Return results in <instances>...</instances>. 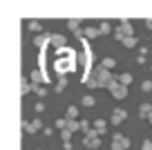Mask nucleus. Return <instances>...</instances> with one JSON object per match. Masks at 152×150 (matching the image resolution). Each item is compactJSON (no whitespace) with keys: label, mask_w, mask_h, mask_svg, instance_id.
Masks as SVG:
<instances>
[{"label":"nucleus","mask_w":152,"mask_h":150,"mask_svg":"<svg viewBox=\"0 0 152 150\" xmlns=\"http://www.w3.org/2000/svg\"><path fill=\"white\" fill-rule=\"evenodd\" d=\"M54 70H56L61 76H65L67 72L76 70V61H74V58H58V61L54 63Z\"/></svg>","instance_id":"nucleus-1"},{"label":"nucleus","mask_w":152,"mask_h":150,"mask_svg":"<svg viewBox=\"0 0 152 150\" xmlns=\"http://www.w3.org/2000/svg\"><path fill=\"white\" fill-rule=\"evenodd\" d=\"M94 74H96V79H99L101 88H110V83H114V81L119 79V76H114L110 70H103V67H96Z\"/></svg>","instance_id":"nucleus-2"},{"label":"nucleus","mask_w":152,"mask_h":150,"mask_svg":"<svg viewBox=\"0 0 152 150\" xmlns=\"http://www.w3.org/2000/svg\"><path fill=\"white\" fill-rule=\"evenodd\" d=\"M99 137H101L99 130H96V128H92V130L85 135V139H83V146H85V148H92V150L99 148V146H101V139H99Z\"/></svg>","instance_id":"nucleus-3"},{"label":"nucleus","mask_w":152,"mask_h":150,"mask_svg":"<svg viewBox=\"0 0 152 150\" xmlns=\"http://www.w3.org/2000/svg\"><path fill=\"white\" fill-rule=\"evenodd\" d=\"M128 148H130V139L121 132H116L112 137V150H128Z\"/></svg>","instance_id":"nucleus-4"},{"label":"nucleus","mask_w":152,"mask_h":150,"mask_svg":"<svg viewBox=\"0 0 152 150\" xmlns=\"http://www.w3.org/2000/svg\"><path fill=\"white\" fill-rule=\"evenodd\" d=\"M107 90L112 92V96H114V99H119V101L128 96V88H125V85H121V83H119V79L114 81V83H110V88H107Z\"/></svg>","instance_id":"nucleus-5"},{"label":"nucleus","mask_w":152,"mask_h":150,"mask_svg":"<svg viewBox=\"0 0 152 150\" xmlns=\"http://www.w3.org/2000/svg\"><path fill=\"white\" fill-rule=\"evenodd\" d=\"M29 81H31L34 85H43L47 83V74H45V70H40V67H36V70H31V74H29Z\"/></svg>","instance_id":"nucleus-6"},{"label":"nucleus","mask_w":152,"mask_h":150,"mask_svg":"<svg viewBox=\"0 0 152 150\" xmlns=\"http://www.w3.org/2000/svg\"><path fill=\"white\" fill-rule=\"evenodd\" d=\"M47 43H52V34L49 32H43V34H36L34 36V45L38 49H47Z\"/></svg>","instance_id":"nucleus-7"},{"label":"nucleus","mask_w":152,"mask_h":150,"mask_svg":"<svg viewBox=\"0 0 152 150\" xmlns=\"http://www.w3.org/2000/svg\"><path fill=\"white\" fill-rule=\"evenodd\" d=\"M40 128H43V121H40V119H34V121H23V130L25 132H29V135H34V132H38L40 130Z\"/></svg>","instance_id":"nucleus-8"},{"label":"nucleus","mask_w":152,"mask_h":150,"mask_svg":"<svg viewBox=\"0 0 152 150\" xmlns=\"http://www.w3.org/2000/svg\"><path fill=\"white\" fill-rule=\"evenodd\" d=\"M125 119H128V110H123V108H116V110L112 112V119H110V121H112L114 126H121V123H123Z\"/></svg>","instance_id":"nucleus-9"},{"label":"nucleus","mask_w":152,"mask_h":150,"mask_svg":"<svg viewBox=\"0 0 152 150\" xmlns=\"http://www.w3.org/2000/svg\"><path fill=\"white\" fill-rule=\"evenodd\" d=\"M67 29H69V32H74V34H81V36H83L81 20H76V18H69V20H67Z\"/></svg>","instance_id":"nucleus-10"},{"label":"nucleus","mask_w":152,"mask_h":150,"mask_svg":"<svg viewBox=\"0 0 152 150\" xmlns=\"http://www.w3.org/2000/svg\"><path fill=\"white\" fill-rule=\"evenodd\" d=\"M31 90H34V83H31L29 79H25V76H23V79H20V94L25 96V94H29Z\"/></svg>","instance_id":"nucleus-11"},{"label":"nucleus","mask_w":152,"mask_h":150,"mask_svg":"<svg viewBox=\"0 0 152 150\" xmlns=\"http://www.w3.org/2000/svg\"><path fill=\"white\" fill-rule=\"evenodd\" d=\"M152 114V103H141L139 105V117L141 119H150Z\"/></svg>","instance_id":"nucleus-12"},{"label":"nucleus","mask_w":152,"mask_h":150,"mask_svg":"<svg viewBox=\"0 0 152 150\" xmlns=\"http://www.w3.org/2000/svg\"><path fill=\"white\" fill-rule=\"evenodd\" d=\"M99 34H101V29L99 27H92V25L83 29V38H90V40H92V38H96Z\"/></svg>","instance_id":"nucleus-13"},{"label":"nucleus","mask_w":152,"mask_h":150,"mask_svg":"<svg viewBox=\"0 0 152 150\" xmlns=\"http://www.w3.org/2000/svg\"><path fill=\"white\" fill-rule=\"evenodd\" d=\"M52 45L56 47H65V36H63V34H52Z\"/></svg>","instance_id":"nucleus-14"},{"label":"nucleus","mask_w":152,"mask_h":150,"mask_svg":"<svg viewBox=\"0 0 152 150\" xmlns=\"http://www.w3.org/2000/svg\"><path fill=\"white\" fill-rule=\"evenodd\" d=\"M121 29H123V34L125 36H134V29H132V23L130 20H121V25H119Z\"/></svg>","instance_id":"nucleus-15"},{"label":"nucleus","mask_w":152,"mask_h":150,"mask_svg":"<svg viewBox=\"0 0 152 150\" xmlns=\"http://www.w3.org/2000/svg\"><path fill=\"white\" fill-rule=\"evenodd\" d=\"M27 27L29 29H31V32H36V34H43V25H40V23H38V20H27Z\"/></svg>","instance_id":"nucleus-16"},{"label":"nucleus","mask_w":152,"mask_h":150,"mask_svg":"<svg viewBox=\"0 0 152 150\" xmlns=\"http://www.w3.org/2000/svg\"><path fill=\"white\" fill-rule=\"evenodd\" d=\"M94 128L99 130V135H105V130H107V121H105V119H96Z\"/></svg>","instance_id":"nucleus-17"},{"label":"nucleus","mask_w":152,"mask_h":150,"mask_svg":"<svg viewBox=\"0 0 152 150\" xmlns=\"http://www.w3.org/2000/svg\"><path fill=\"white\" fill-rule=\"evenodd\" d=\"M137 45H139L137 36H128V38L123 40V47H125V49H132V47H137Z\"/></svg>","instance_id":"nucleus-18"},{"label":"nucleus","mask_w":152,"mask_h":150,"mask_svg":"<svg viewBox=\"0 0 152 150\" xmlns=\"http://www.w3.org/2000/svg\"><path fill=\"white\" fill-rule=\"evenodd\" d=\"M67 130H69V132L81 130V121H76V119H67Z\"/></svg>","instance_id":"nucleus-19"},{"label":"nucleus","mask_w":152,"mask_h":150,"mask_svg":"<svg viewBox=\"0 0 152 150\" xmlns=\"http://www.w3.org/2000/svg\"><path fill=\"white\" fill-rule=\"evenodd\" d=\"M114 65H116V61H114V58H110V56H105L103 61H101V67H103V70H112Z\"/></svg>","instance_id":"nucleus-20"},{"label":"nucleus","mask_w":152,"mask_h":150,"mask_svg":"<svg viewBox=\"0 0 152 150\" xmlns=\"http://www.w3.org/2000/svg\"><path fill=\"white\" fill-rule=\"evenodd\" d=\"M85 83H87V88H90V90H96V88H101V83H99V79H96V74H92L90 79L85 81Z\"/></svg>","instance_id":"nucleus-21"},{"label":"nucleus","mask_w":152,"mask_h":150,"mask_svg":"<svg viewBox=\"0 0 152 150\" xmlns=\"http://www.w3.org/2000/svg\"><path fill=\"white\" fill-rule=\"evenodd\" d=\"M119 83L128 88V85L132 83V74H130V72H125V74H121V76H119Z\"/></svg>","instance_id":"nucleus-22"},{"label":"nucleus","mask_w":152,"mask_h":150,"mask_svg":"<svg viewBox=\"0 0 152 150\" xmlns=\"http://www.w3.org/2000/svg\"><path fill=\"white\" fill-rule=\"evenodd\" d=\"M99 29H101V34H110L112 32V23H107V20H103V23L99 25ZM114 34V32H112Z\"/></svg>","instance_id":"nucleus-23"},{"label":"nucleus","mask_w":152,"mask_h":150,"mask_svg":"<svg viewBox=\"0 0 152 150\" xmlns=\"http://www.w3.org/2000/svg\"><path fill=\"white\" fill-rule=\"evenodd\" d=\"M65 117H67V119H76V117H78V108H76V105H69Z\"/></svg>","instance_id":"nucleus-24"},{"label":"nucleus","mask_w":152,"mask_h":150,"mask_svg":"<svg viewBox=\"0 0 152 150\" xmlns=\"http://www.w3.org/2000/svg\"><path fill=\"white\" fill-rule=\"evenodd\" d=\"M81 103H83V105H87V108H92V105L96 103V99L92 96V94H87V96H83V101H81Z\"/></svg>","instance_id":"nucleus-25"},{"label":"nucleus","mask_w":152,"mask_h":150,"mask_svg":"<svg viewBox=\"0 0 152 150\" xmlns=\"http://www.w3.org/2000/svg\"><path fill=\"white\" fill-rule=\"evenodd\" d=\"M114 38H116V40H121V43H123L125 38H128V36H125V34H123V29H121V27H116V29H114Z\"/></svg>","instance_id":"nucleus-26"},{"label":"nucleus","mask_w":152,"mask_h":150,"mask_svg":"<svg viewBox=\"0 0 152 150\" xmlns=\"http://www.w3.org/2000/svg\"><path fill=\"white\" fill-rule=\"evenodd\" d=\"M65 85H67V79H65V76H61V79H58V83H56V92H63V90H65Z\"/></svg>","instance_id":"nucleus-27"},{"label":"nucleus","mask_w":152,"mask_h":150,"mask_svg":"<svg viewBox=\"0 0 152 150\" xmlns=\"http://www.w3.org/2000/svg\"><path fill=\"white\" fill-rule=\"evenodd\" d=\"M54 123H56V128H58V130H65V128H67V117H63V119H56Z\"/></svg>","instance_id":"nucleus-28"},{"label":"nucleus","mask_w":152,"mask_h":150,"mask_svg":"<svg viewBox=\"0 0 152 150\" xmlns=\"http://www.w3.org/2000/svg\"><path fill=\"white\" fill-rule=\"evenodd\" d=\"M61 139H63V141H65V143H67V141H69V139H72V132H69V130H67V128H65V130H61Z\"/></svg>","instance_id":"nucleus-29"},{"label":"nucleus","mask_w":152,"mask_h":150,"mask_svg":"<svg viewBox=\"0 0 152 150\" xmlns=\"http://www.w3.org/2000/svg\"><path fill=\"white\" fill-rule=\"evenodd\" d=\"M34 92H36L38 96H45V94H47V90H45L43 85H34Z\"/></svg>","instance_id":"nucleus-30"},{"label":"nucleus","mask_w":152,"mask_h":150,"mask_svg":"<svg viewBox=\"0 0 152 150\" xmlns=\"http://www.w3.org/2000/svg\"><path fill=\"white\" fill-rule=\"evenodd\" d=\"M141 90H143V92H152V81H143Z\"/></svg>","instance_id":"nucleus-31"},{"label":"nucleus","mask_w":152,"mask_h":150,"mask_svg":"<svg viewBox=\"0 0 152 150\" xmlns=\"http://www.w3.org/2000/svg\"><path fill=\"white\" fill-rule=\"evenodd\" d=\"M81 130H83V132L87 135V132L92 130V128H90V121H81Z\"/></svg>","instance_id":"nucleus-32"},{"label":"nucleus","mask_w":152,"mask_h":150,"mask_svg":"<svg viewBox=\"0 0 152 150\" xmlns=\"http://www.w3.org/2000/svg\"><path fill=\"white\" fill-rule=\"evenodd\" d=\"M141 150H152V141H150V139H143V146H141Z\"/></svg>","instance_id":"nucleus-33"},{"label":"nucleus","mask_w":152,"mask_h":150,"mask_svg":"<svg viewBox=\"0 0 152 150\" xmlns=\"http://www.w3.org/2000/svg\"><path fill=\"white\" fill-rule=\"evenodd\" d=\"M148 52H150V49H148V47L145 45H141V47H139V56H145V54Z\"/></svg>","instance_id":"nucleus-34"},{"label":"nucleus","mask_w":152,"mask_h":150,"mask_svg":"<svg viewBox=\"0 0 152 150\" xmlns=\"http://www.w3.org/2000/svg\"><path fill=\"white\" fill-rule=\"evenodd\" d=\"M43 108H45L43 103H34V110H36V112H43Z\"/></svg>","instance_id":"nucleus-35"},{"label":"nucleus","mask_w":152,"mask_h":150,"mask_svg":"<svg viewBox=\"0 0 152 150\" xmlns=\"http://www.w3.org/2000/svg\"><path fill=\"white\" fill-rule=\"evenodd\" d=\"M145 25H148V29H152V18H148V20H145Z\"/></svg>","instance_id":"nucleus-36"},{"label":"nucleus","mask_w":152,"mask_h":150,"mask_svg":"<svg viewBox=\"0 0 152 150\" xmlns=\"http://www.w3.org/2000/svg\"><path fill=\"white\" fill-rule=\"evenodd\" d=\"M148 121H150V126H152V114H150V119H148Z\"/></svg>","instance_id":"nucleus-37"},{"label":"nucleus","mask_w":152,"mask_h":150,"mask_svg":"<svg viewBox=\"0 0 152 150\" xmlns=\"http://www.w3.org/2000/svg\"><path fill=\"white\" fill-rule=\"evenodd\" d=\"M36 150H38V148H36Z\"/></svg>","instance_id":"nucleus-38"}]
</instances>
